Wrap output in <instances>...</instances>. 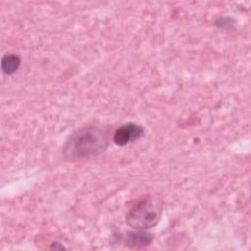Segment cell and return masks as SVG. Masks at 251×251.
I'll return each mask as SVG.
<instances>
[{
  "instance_id": "1",
  "label": "cell",
  "mask_w": 251,
  "mask_h": 251,
  "mask_svg": "<svg viewBox=\"0 0 251 251\" xmlns=\"http://www.w3.org/2000/svg\"><path fill=\"white\" fill-rule=\"evenodd\" d=\"M108 137L102 128L95 126L82 127L69 136L63 153L68 160H79L96 156L106 150Z\"/></svg>"
},
{
  "instance_id": "5",
  "label": "cell",
  "mask_w": 251,
  "mask_h": 251,
  "mask_svg": "<svg viewBox=\"0 0 251 251\" xmlns=\"http://www.w3.org/2000/svg\"><path fill=\"white\" fill-rule=\"evenodd\" d=\"M21 65V58L17 54L8 53L2 57L1 69L4 74L12 75L18 71Z\"/></svg>"
},
{
  "instance_id": "3",
  "label": "cell",
  "mask_w": 251,
  "mask_h": 251,
  "mask_svg": "<svg viewBox=\"0 0 251 251\" xmlns=\"http://www.w3.org/2000/svg\"><path fill=\"white\" fill-rule=\"evenodd\" d=\"M143 135V127L135 123H126L118 127L113 134V141L124 146L132 141L139 139Z\"/></svg>"
},
{
  "instance_id": "2",
  "label": "cell",
  "mask_w": 251,
  "mask_h": 251,
  "mask_svg": "<svg viewBox=\"0 0 251 251\" xmlns=\"http://www.w3.org/2000/svg\"><path fill=\"white\" fill-rule=\"evenodd\" d=\"M163 204L157 196H147L136 204L127 214L126 223L138 230L154 227L160 221Z\"/></svg>"
},
{
  "instance_id": "4",
  "label": "cell",
  "mask_w": 251,
  "mask_h": 251,
  "mask_svg": "<svg viewBox=\"0 0 251 251\" xmlns=\"http://www.w3.org/2000/svg\"><path fill=\"white\" fill-rule=\"evenodd\" d=\"M136 231H129L126 233V243L130 248H142L145 246H148L152 240L153 235L144 231V230H138Z\"/></svg>"
}]
</instances>
